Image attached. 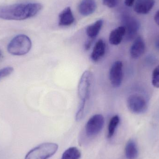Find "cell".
Here are the masks:
<instances>
[{
    "label": "cell",
    "instance_id": "6da1fadb",
    "mask_svg": "<svg viewBox=\"0 0 159 159\" xmlns=\"http://www.w3.org/2000/svg\"><path fill=\"white\" fill-rule=\"evenodd\" d=\"M43 8L39 3H19L0 6V19L22 20L36 16Z\"/></svg>",
    "mask_w": 159,
    "mask_h": 159
},
{
    "label": "cell",
    "instance_id": "7a4b0ae2",
    "mask_svg": "<svg viewBox=\"0 0 159 159\" xmlns=\"http://www.w3.org/2000/svg\"><path fill=\"white\" fill-rule=\"evenodd\" d=\"M32 47L30 39L25 34L15 36L7 45L8 53L14 56H23L29 53Z\"/></svg>",
    "mask_w": 159,
    "mask_h": 159
},
{
    "label": "cell",
    "instance_id": "3957f363",
    "mask_svg": "<svg viewBox=\"0 0 159 159\" xmlns=\"http://www.w3.org/2000/svg\"><path fill=\"white\" fill-rule=\"evenodd\" d=\"M58 148L55 143H43L29 151L25 159H48L56 154Z\"/></svg>",
    "mask_w": 159,
    "mask_h": 159
},
{
    "label": "cell",
    "instance_id": "277c9868",
    "mask_svg": "<svg viewBox=\"0 0 159 159\" xmlns=\"http://www.w3.org/2000/svg\"><path fill=\"white\" fill-rule=\"evenodd\" d=\"M93 82V75L91 72H84L80 80L78 87V94L80 102H87L90 96Z\"/></svg>",
    "mask_w": 159,
    "mask_h": 159
},
{
    "label": "cell",
    "instance_id": "5b68a950",
    "mask_svg": "<svg viewBox=\"0 0 159 159\" xmlns=\"http://www.w3.org/2000/svg\"><path fill=\"white\" fill-rule=\"evenodd\" d=\"M104 125V118L101 114L92 116L85 126V132L89 137H93L100 133Z\"/></svg>",
    "mask_w": 159,
    "mask_h": 159
},
{
    "label": "cell",
    "instance_id": "8992f818",
    "mask_svg": "<svg viewBox=\"0 0 159 159\" xmlns=\"http://www.w3.org/2000/svg\"><path fill=\"white\" fill-rule=\"evenodd\" d=\"M129 110L134 114L144 113L148 109V103L143 97L138 94H132L127 100Z\"/></svg>",
    "mask_w": 159,
    "mask_h": 159
},
{
    "label": "cell",
    "instance_id": "52a82bcc",
    "mask_svg": "<svg viewBox=\"0 0 159 159\" xmlns=\"http://www.w3.org/2000/svg\"><path fill=\"white\" fill-rule=\"evenodd\" d=\"M122 22L125 29V39L128 41H131L134 39L139 30V22L136 19L127 15L122 17Z\"/></svg>",
    "mask_w": 159,
    "mask_h": 159
},
{
    "label": "cell",
    "instance_id": "ba28073f",
    "mask_svg": "<svg viewBox=\"0 0 159 159\" xmlns=\"http://www.w3.org/2000/svg\"><path fill=\"white\" fill-rule=\"evenodd\" d=\"M109 80L115 88L121 85L123 80V64L120 61L114 62L109 71Z\"/></svg>",
    "mask_w": 159,
    "mask_h": 159
},
{
    "label": "cell",
    "instance_id": "9c48e42d",
    "mask_svg": "<svg viewBox=\"0 0 159 159\" xmlns=\"http://www.w3.org/2000/svg\"><path fill=\"white\" fill-rule=\"evenodd\" d=\"M146 50V45L143 39L141 36L135 39L130 50L131 57L137 59L143 55Z\"/></svg>",
    "mask_w": 159,
    "mask_h": 159
},
{
    "label": "cell",
    "instance_id": "30bf717a",
    "mask_svg": "<svg viewBox=\"0 0 159 159\" xmlns=\"http://www.w3.org/2000/svg\"><path fill=\"white\" fill-rule=\"evenodd\" d=\"M78 8L79 13L86 16L95 12L97 5L94 0H82L80 3Z\"/></svg>",
    "mask_w": 159,
    "mask_h": 159
},
{
    "label": "cell",
    "instance_id": "8fae6325",
    "mask_svg": "<svg viewBox=\"0 0 159 159\" xmlns=\"http://www.w3.org/2000/svg\"><path fill=\"white\" fill-rule=\"evenodd\" d=\"M155 3V0H137L134 4V11L139 14H148Z\"/></svg>",
    "mask_w": 159,
    "mask_h": 159
},
{
    "label": "cell",
    "instance_id": "7c38bea8",
    "mask_svg": "<svg viewBox=\"0 0 159 159\" xmlns=\"http://www.w3.org/2000/svg\"><path fill=\"white\" fill-rule=\"evenodd\" d=\"M75 21V17L70 7L64 8L59 15V25L68 26L72 24Z\"/></svg>",
    "mask_w": 159,
    "mask_h": 159
},
{
    "label": "cell",
    "instance_id": "4fadbf2b",
    "mask_svg": "<svg viewBox=\"0 0 159 159\" xmlns=\"http://www.w3.org/2000/svg\"><path fill=\"white\" fill-rule=\"evenodd\" d=\"M106 44L102 39L97 41L93 47L91 55V58L94 62L99 61L105 54Z\"/></svg>",
    "mask_w": 159,
    "mask_h": 159
},
{
    "label": "cell",
    "instance_id": "5bb4252c",
    "mask_svg": "<svg viewBox=\"0 0 159 159\" xmlns=\"http://www.w3.org/2000/svg\"><path fill=\"white\" fill-rule=\"evenodd\" d=\"M125 29L123 26H120L112 31L109 37V41L113 45H118L125 36Z\"/></svg>",
    "mask_w": 159,
    "mask_h": 159
},
{
    "label": "cell",
    "instance_id": "9a60e30c",
    "mask_svg": "<svg viewBox=\"0 0 159 159\" xmlns=\"http://www.w3.org/2000/svg\"><path fill=\"white\" fill-rule=\"evenodd\" d=\"M103 23V20H99L87 27L86 34L89 39H95L102 29Z\"/></svg>",
    "mask_w": 159,
    "mask_h": 159
},
{
    "label": "cell",
    "instance_id": "2e32d148",
    "mask_svg": "<svg viewBox=\"0 0 159 159\" xmlns=\"http://www.w3.org/2000/svg\"><path fill=\"white\" fill-rule=\"evenodd\" d=\"M125 152L127 159H135L138 157V148L133 140L128 141L125 147Z\"/></svg>",
    "mask_w": 159,
    "mask_h": 159
},
{
    "label": "cell",
    "instance_id": "e0dca14e",
    "mask_svg": "<svg viewBox=\"0 0 159 159\" xmlns=\"http://www.w3.org/2000/svg\"><path fill=\"white\" fill-rule=\"evenodd\" d=\"M81 153L76 147H70L64 151L61 159H80Z\"/></svg>",
    "mask_w": 159,
    "mask_h": 159
},
{
    "label": "cell",
    "instance_id": "ac0fdd59",
    "mask_svg": "<svg viewBox=\"0 0 159 159\" xmlns=\"http://www.w3.org/2000/svg\"><path fill=\"white\" fill-rule=\"evenodd\" d=\"M120 117L117 115L112 117L109 121L107 131V138H111L114 135L116 131V129L117 127L120 122Z\"/></svg>",
    "mask_w": 159,
    "mask_h": 159
},
{
    "label": "cell",
    "instance_id": "d6986e66",
    "mask_svg": "<svg viewBox=\"0 0 159 159\" xmlns=\"http://www.w3.org/2000/svg\"><path fill=\"white\" fill-rule=\"evenodd\" d=\"M87 105V102H80V103L75 116V120L76 121H80L85 116Z\"/></svg>",
    "mask_w": 159,
    "mask_h": 159
},
{
    "label": "cell",
    "instance_id": "ffe728a7",
    "mask_svg": "<svg viewBox=\"0 0 159 159\" xmlns=\"http://www.w3.org/2000/svg\"><path fill=\"white\" fill-rule=\"evenodd\" d=\"M152 83L156 88H159V65L153 71L152 74Z\"/></svg>",
    "mask_w": 159,
    "mask_h": 159
},
{
    "label": "cell",
    "instance_id": "44dd1931",
    "mask_svg": "<svg viewBox=\"0 0 159 159\" xmlns=\"http://www.w3.org/2000/svg\"><path fill=\"white\" fill-rule=\"evenodd\" d=\"M118 0H102L103 4L109 8H113L117 4Z\"/></svg>",
    "mask_w": 159,
    "mask_h": 159
},
{
    "label": "cell",
    "instance_id": "7402d4cb",
    "mask_svg": "<svg viewBox=\"0 0 159 159\" xmlns=\"http://www.w3.org/2000/svg\"><path fill=\"white\" fill-rule=\"evenodd\" d=\"M10 71L7 68H4L0 70V79L8 76Z\"/></svg>",
    "mask_w": 159,
    "mask_h": 159
},
{
    "label": "cell",
    "instance_id": "603a6c76",
    "mask_svg": "<svg viewBox=\"0 0 159 159\" xmlns=\"http://www.w3.org/2000/svg\"><path fill=\"white\" fill-rule=\"evenodd\" d=\"M94 39H89L85 44V48L86 50H89L92 44Z\"/></svg>",
    "mask_w": 159,
    "mask_h": 159
},
{
    "label": "cell",
    "instance_id": "cb8c5ba5",
    "mask_svg": "<svg viewBox=\"0 0 159 159\" xmlns=\"http://www.w3.org/2000/svg\"><path fill=\"white\" fill-rule=\"evenodd\" d=\"M134 0H124L125 5L128 7H131L134 3Z\"/></svg>",
    "mask_w": 159,
    "mask_h": 159
},
{
    "label": "cell",
    "instance_id": "d4e9b609",
    "mask_svg": "<svg viewBox=\"0 0 159 159\" xmlns=\"http://www.w3.org/2000/svg\"><path fill=\"white\" fill-rule=\"evenodd\" d=\"M154 19H155V22L159 26V10H158L155 14Z\"/></svg>",
    "mask_w": 159,
    "mask_h": 159
},
{
    "label": "cell",
    "instance_id": "484cf974",
    "mask_svg": "<svg viewBox=\"0 0 159 159\" xmlns=\"http://www.w3.org/2000/svg\"><path fill=\"white\" fill-rule=\"evenodd\" d=\"M155 46L157 50H159V37L157 38L155 42Z\"/></svg>",
    "mask_w": 159,
    "mask_h": 159
},
{
    "label": "cell",
    "instance_id": "4316f807",
    "mask_svg": "<svg viewBox=\"0 0 159 159\" xmlns=\"http://www.w3.org/2000/svg\"><path fill=\"white\" fill-rule=\"evenodd\" d=\"M2 58V51L0 50V60Z\"/></svg>",
    "mask_w": 159,
    "mask_h": 159
}]
</instances>
